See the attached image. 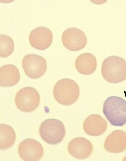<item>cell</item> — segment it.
I'll return each mask as SVG.
<instances>
[{
  "mask_svg": "<svg viewBox=\"0 0 126 161\" xmlns=\"http://www.w3.org/2000/svg\"><path fill=\"white\" fill-rule=\"evenodd\" d=\"M101 73L108 82L116 84L122 82L126 79V61L118 56L108 57L102 63Z\"/></svg>",
  "mask_w": 126,
  "mask_h": 161,
  "instance_id": "6da1fadb",
  "label": "cell"
},
{
  "mask_svg": "<svg viewBox=\"0 0 126 161\" xmlns=\"http://www.w3.org/2000/svg\"><path fill=\"white\" fill-rule=\"evenodd\" d=\"M103 112L111 124L122 126L126 123V101L117 96L109 97L104 103Z\"/></svg>",
  "mask_w": 126,
  "mask_h": 161,
  "instance_id": "7a4b0ae2",
  "label": "cell"
},
{
  "mask_svg": "<svg viewBox=\"0 0 126 161\" xmlns=\"http://www.w3.org/2000/svg\"><path fill=\"white\" fill-rule=\"evenodd\" d=\"M53 94L55 100L59 103L63 105H70L78 99L80 90L75 81L65 78L59 81L55 85Z\"/></svg>",
  "mask_w": 126,
  "mask_h": 161,
  "instance_id": "3957f363",
  "label": "cell"
},
{
  "mask_svg": "<svg viewBox=\"0 0 126 161\" xmlns=\"http://www.w3.org/2000/svg\"><path fill=\"white\" fill-rule=\"evenodd\" d=\"M39 132L42 138L47 143L55 145L63 140L65 135L66 130L62 122L52 119H47L41 124Z\"/></svg>",
  "mask_w": 126,
  "mask_h": 161,
  "instance_id": "277c9868",
  "label": "cell"
},
{
  "mask_svg": "<svg viewBox=\"0 0 126 161\" xmlns=\"http://www.w3.org/2000/svg\"><path fill=\"white\" fill-rule=\"evenodd\" d=\"M40 100V95L37 90L29 87L21 89L17 93L15 102L17 107L20 111L30 112L38 107Z\"/></svg>",
  "mask_w": 126,
  "mask_h": 161,
  "instance_id": "5b68a950",
  "label": "cell"
},
{
  "mask_svg": "<svg viewBox=\"0 0 126 161\" xmlns=\"http://www.w3.org/2000/svg\"><path fill=\"white\" fill-rule=\"evenodd\" d=\"M22 65L26 75L33 79L42 77L47 69V64L45 59L36 55L29 54L25 56Z\"/></svg>",
  "mask_w": 126,
  "mask_h": 161,
  "instance_id": "8992f818",
  "label": "cell"
},
{
  "mask_svg": "<svg viewBox=\"0 0 126 161\" xmlns=\"http://www.w3.org/2000/svg\"><path fill=\"white\" fill-rule=\"evenodd\" d=\"M62 42L64 46L72 51L81 50L86 46L87 37L81 30L75 28L66 30L62 36Z\"/></svg>",
  "mask_w": 126,
  "mask_h": 161,
  "instance_id": "52a82bcc",
  "label": "cell"
},
{
  "mask_svg": "<svg viewBox=\"0 0 126 161\" xmlns=\"http://www.w3.org/2000/svg\"><path fill=\"white\" fill-rule=\"evenodd\" d=\"M18 152L21 158L24 161H38L43 157L44 153L43 147L37 141L32 139H27L19 144Z\"/></svg>",
  "mask_w": 126,
  "mask_h": 161,
  "instance_id": "ba28073f",
  "label": "cell"
},
{
  "mask_svg": "<svg viewBox=\"0 0 126 161\" xmlns=\"http://www.w3.org/2000/svg\"><path fill=\"white\" fill-rule=\"evenodd\" d=\"M53 39L52 31L45 27H39L34 29L29 37L31 45L40 50H44L48 48L51 45Z\"/></svg>",
  "mask_w": 126,
  "mask_h": 161,
  "instance_id": "9c48e42d",
  "label": "cell"
},
{
  "mask_svg": "<svg viewBox=\"0 0 126 161\" xmlns=\"http://www.w3.org/2000/svg\"><path fill=\"white\" fill-rule=\"evenodd\" d=\"M70 154L78 159H85L90 157L92 153L93 147L91 142L83 137L72 139L68 146Z\"/></svg>",
  "mask_w": 126,
  "mask_h": 161,
  "instance_id": "30bf717a",
  "label": "cell"
},
{
  "mask_svg": "<svg viewBox=\"0 0 126 161\" xmlns=\"http://www.w3.org/2000/svg\"><path fill=\"white\" fill-rule=\"evenodd\" d=\"M107 126L106 121L97 114H91L84 121L83 129L88 135L92 136H98L105 132Z\"/></svg>",
  "mask_w": 126,
  "mask_h": 161,
  "instance_id": "8fae6325",
  "label": "cell"
},
{
  "mask_svg": "<svg viewBox=\"0 0 126 161\" xmlns=\"http://www.w3.org/2000/svg\"><path fill=\"white\" fill-rule=\"evenodd\" d=\"M104 147L107 151L118 153L126 149V133L117 130L112 132L106 138Z\"/></svg>",
  "mask_w": 126,
  "mask_h": 161,
  "instance_id": "7c38bea8",
  "label": "cell"
},
{
  "mask_svg": "<svg viewBox=\"0 0 126 161\" xmlns=\"http://www.w3.org/2000/svg\"><path fill=\"white\" fill-rule=\"evenodd\" d=\"M77 71L83 75H88L93 73L97 66L96 57L92 54L85 53L79 55L75 62Z\"/></svg>",
  "mask_w": 126,
  "mask_h": 161,
  "instance_id": "4fadbf2b",
  "label": "cell"
},
{
  "mask_svg": "<svg viewBox=\"0 0 126 161\" xmlns=\"http://www.w3.org/2000/svg\"><path fill=\"white\" fill-rule=\"evenodd\" d=\"M20 75L17 67L6 65L0 69V85L3 87L14 86L20 81Z\"/></svg>",
  "mask_w": 126,
  "mask_h": 161,
  "instance_id": "5bb4252c",
  "label": "cell"
},
{
  "mask_svg": "<svg viewBox=\"0 0 126 161\" xmlns=\"http://www.w3.org/2000/svg\"><path fill=\"white\" fill-rule=\"evenodd\" d=\"M0 149L4 150L10 147L16 140V134L15 130L10 125L5 124L0 125Z\"/></svg>",
  "mask_w": 126,
  "mask_h": 161,
  "instance_id": "9a60e30c",
  "label": "cell"
},
{
  "mask_svg": "<svg viewBox=\"0 0 126 161\" xmlns=\"http://www.w3.org/2000/svg\"><path fill=\"white\" fill-rule=\"evenodd\" d=\"M14 42L12 38L5 35L0 36V56L6 58L10 56L14 49Z\"/></svg>",
  "mask_w": 126,
  "mask_h": 161,
  "instance_id": "2e32d148",
  "label": "cell"
},
{
  "mask_svg": "<svg viewBox=\"0 0 126 161\" xmlns=\"http://www.w3.org/2000/svg\"><path fill=\"white\" fill-rule=\"evenodd\" d=\"M93 3L96 5H101L107 2V0H90Z\"/></svg>",
  "mask_w": 126,
  "mask_h": 161,
  "instance_id": "e0dca14e",
  "label": "cell"
},
{
  "mask_svg": "<svg viewBox=\"0 0 126 161\" xmlns=\"http://www.w3.org/2000/svg\"><path fill=\"white\" fill-rule=\"evenodd\" d=\"M15 0H0V2L3 3H12Z\"/></svg>",
  "mask_w": 126,
  "mask_h": 161,
  "instance_id": "ac0fdd59",
  "label": "cell"
},
{
  "mask_svg": "<svg viewBox=\"0 0 126 161\" xmlns=\"http://www.w3.org/2000/svg\"><path fill=\"white\" fill-rule=\"evenodd\" d=\"M123 161H126V156H125V157L124 158V159H123Z\"/></svg>",
  "mask_w": 126,
  "mask_h": 161,
  "instance_id": "d6986e66",
  "label": "cell"
}]
</instances>
